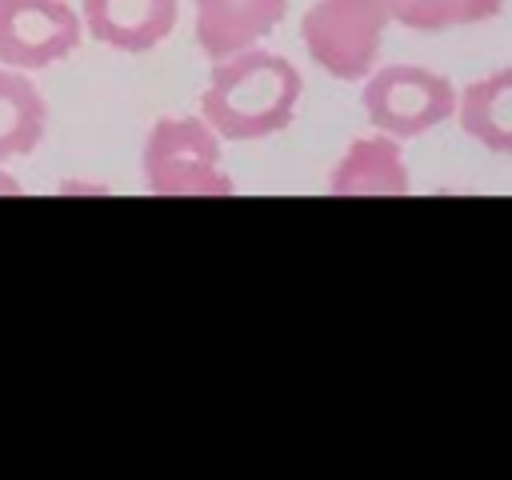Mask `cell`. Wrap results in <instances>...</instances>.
<instances>
[{
	"label": "cell",
	"mask_w": 512,
	"mask_h": 480,
	"mask_svg": "<svg viewBox=\"0 0 512 480\" xmlns=\"http://www.w3.org/2000/svg\"><path fill=\"white\" fill-rule=\"evenodd\" d=\"M300 96V68L288 56L252 44L216 60L200 92V116L220 140H264L292 124Z\"/></svg>",
	"instance_id": "1"
},
{
	"label": "cell",
	"mask_w": 512,
	"mask_h": 480,
	"mask_svg": "<svg viewBox=\"0 0 512 480\" xmlns=\"http://www.w3.org/2000/svg\"><path fill=\"white\" fill-rule=\"evenodd\" d=\"M140 176L152 196H232L220 136L204 116L152 120L140 148Z\"/></svg>",
	"instance_id": "2"
},
{
	"label": "cell",
	"mask_w": 512,
	"mask_h": 480,
	"mask_svg": "<svg viewBox=\"0 0 512 480\" xmlns=\"http://www.w3.org/2000/svg\"><path fill=\"white\" fill-rule=\"evenodd\" d=\"M388 24V0H312L300 20V40L328 76L364 80L376 68Z\"/></svg>",
	"instance_id": "3"
},
{
	"label": "cell",
	"mask_w": 512,
	"mask_h": 480,
	"mask_svg": "<svg viewBox=\"0 0 512 480\" xmlns=\"http://www.w3.org/2000/svg\"><path fill=\"white\" fill-rule=\"evenodd\" d=\"M360 108L376 132H388L396 140L420 136L436 124H444L456 112V88L448 76L420 68V64H388L364 76Z\"/></svg>",
	"instance_id": "4"
},
{
	"label": "cell",
	"mask_w": 512,
	"mask_h": 480,
	"mask_svg": "<svg viewBox=\"0 0 512 480\" xmlns=\"http://www.w3.org/2000/svg\"><path fill=\"white\" fill-rule=\"evenodd\" d=\"M84 20L68 0H0V64L36 72L80 48Z\"/></svg>",
	"instance_id": "5"
},
{
	"label": "cell",
	"mask_w": 512,
	"mask_h": 480,
	"mask_svg": "<svg viewBox=\"0 0 512 480\" xmlns=\"http://www.w3.org/2000/svg\"><path fill=\"white\" fill-rule=\"evenodd\" d=\"M180 0H84L80 20L92 40L140 56L152 52L176 28Z\"/></svg>",
	"instance_id": "6"
},
{
	"label": "cell",
	"mask_w": 512,
	"mask_h": 480,
	"mask_svg": "<svg viewBox=\"0 0 512 480\" xmlns=\"http://www.w3.org/2000/svg\"><path fill=\"white\" fill-rule=\"evenodd\" d=\"M412 188L400 140L388 132L348 140L328 172V196H404Z\"/></svg>",
	"instance_id": "7"
},
{
	"label": "cell",
	"mask_w": 512,
	"mask_h": 480,
	"mask_svg": "<svg viewBox=\"0 0 512 480\" xmlns=\"http://www.w3.org/2000/svg\"><path fill=\"white\" fill-rule=\"evenodd\" d=\"M196 44L208 60H224L260 44L288 12V0H192Z\"/></svg>",
	"instance_id": "8"
},
{
	"label": "cell",
	"mask_w": 512,
	"mask_h": 480,
	"mask_svg": "<svg viewBox=\"0 0 512 480\" xmlns=\"http://www.w3.org/2000/svg\"><path fill=\"white\" fill-rule=\"evenodd\" d=\"M456 124L488 152L512 156V68H496L476 76L456 92Z\"/></svg>",
	"instance_id": "9"
},
{
	"label": "cell",
	"mask_w": 512,
	"mask_h": 480,
	"mask_svg": "<svg viewBox=\"0 0 512 480\" xmlns=\"http://www.w3.org/2000/svg\"><path fill=\"white\" fill-rule=\"evenodd\" d=\"M48 132V100L28 72L0 64V164L40 148Z\"/></svg>",
	"instance_id": "10"
},
{
	"label": "cell",
	"mask_w": 512,
	"mask_h": 480,
	"mask_svg": "<svg viewBox=\"0 0 512 480\" xmlns=\"http://www.w3.org/2000/svg\"><path fill=\"white\" fill-rule=\"evenodd\" d=\"M504 0H388L396 24L412 32H444L460 24H484L500 16Z\"/></svg>",
	"instance_id": "11"
},
{
	"label": "cell",
	"mask_w": 512,
	"mask_h": 480,
	"mask_svg": "<svg viewBox=\"0 0 512 480\" xmlns=\"http://www.w3.org/2000/svg\"><path fill=\"white\" fill-rule=\"evenodd\" d=\"M0 192H20V184H16L12 176H4V172H0Z\"/></svg>",
	"instance_id": "12"
}]
</instances>
